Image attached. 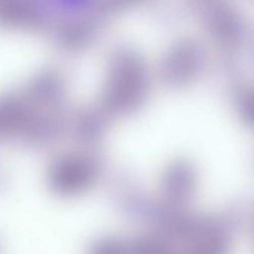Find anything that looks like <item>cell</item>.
<instances>
[{
  "label": "cell",
  "instance_id": "obj_1",
  "mask_svg": "<svg viewBox=\"0 0 254 254\" xmlns=\"http://www.w3.org/2000/svg\"><path fill=\"white\" fill-rule=\"evenodd\" d=\"M184 254H227V250L220 238H208V240L201 241L197 246L192 250L188 251Z\"/></svg>",
  "mask_w": 254,
  "mask_h": 254
},
{
  "label": "cell",
  "instance_id": "obj_2",
  "mask_svg": "<svg viewBox=\"0 0 254 254\" xmlns=\"http://www.w3.org/2000/svg\"><path fill=\"white\" fill-rule=\"evenodd\" d=\"M129 254H175L168 247L156 242H140L128 248Z\"/></svg>",
  "mask_w": 254,
  "mask_h": 254
},
{
  "label": "cell",
  "instance_id": "obj_3",
  "mask_svg": "<svg viewBox=\"0 0 254 254\" xmlns=\"http://www.w3.org/2000/svg\"><path fill=\"white\" fill-rule=\"evenodd\" d=\"M91 254H129V251L118 243H103L97 246Z\"/></svg>",
  "mask_w": 254,
  "mask_h": 254
}]
</instances>
